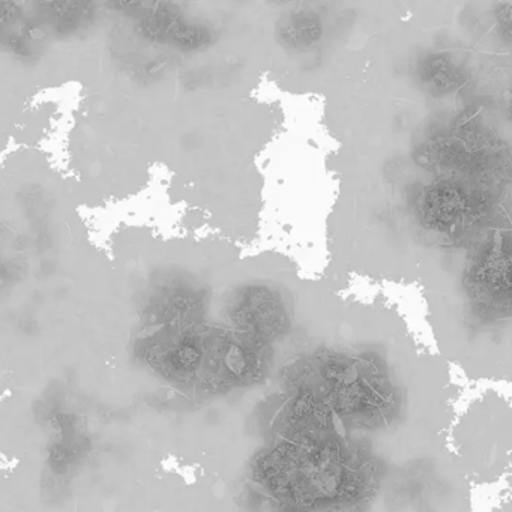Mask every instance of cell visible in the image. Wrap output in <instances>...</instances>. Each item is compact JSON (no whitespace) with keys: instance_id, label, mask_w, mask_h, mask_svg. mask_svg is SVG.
<instances>
[{"instance_id":"obj_1","label":"cell","mask_w":512,"mask_h":512,"mask_svg":"<svg viewBox=\"0 0 512 512\" xmlns=\"http://www.w3.org/2000/svg\"><path fill=\"white\" fill-rule=\"evenodd\" d=\"M319 22L313 16H301L290 20L286 25L284 37L290 38L296 44H310L319 37Z\"/></svg>"}]
</instances>
